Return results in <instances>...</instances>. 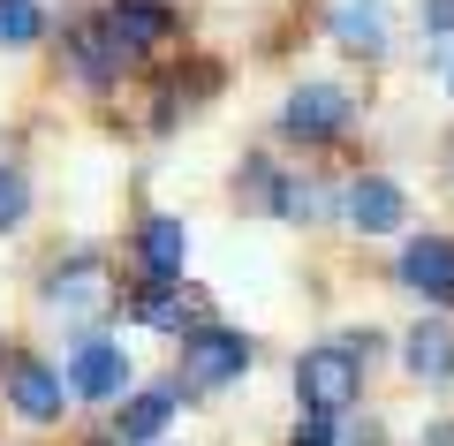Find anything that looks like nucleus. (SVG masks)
Listing matches in <instances>:
<instances>
[{
	"mask_svg": "<svg viewBox=\"0 0 454 446\" xmlns=\"http://www.w3.org/2000/svg\"><path fill=\"white\" fill-rule=\"evenodd\" d=\"M114 303H121V287H114L106 257H61V265H53V280H46V310L53 318L83 325V318H98V310H114Z\"/></svg>",
	"mask_w": 454,
	"mask_h": 446,
	"instance_id": "1",
	"label": "nucleus"
},
{
	"mask_svg": "<svg viewBox=\"0 0 454 446\" xmlns=\"http://www.w3.org/2000/svg\"><path fill=\"white\" fill-rule=\"evenodd\" d=\"M250 371V340L243 333H227V325H197V333H182V386L175 394H212V386L227 379H243Z\"/></svg>",
	"mask_w": 454,
	"mask_h": 446,
	"instance_id": "2",
	"label": "nucleus"
},
{
	"mask_svg": "<svg viewBox=\"0 0 454 446\" xmlns=\"http://www.w3.org/2000/svg\"><path fill=\"white\" fill-rule=\"evenodd\" d=\"M348 121H356V98L340 83H303V91L280 98V137L288 144H333L348 137Z\"/></svg>",
	"mask_w": 454,
	"mask_h": 446,
	"instance_id": "3",
	"label": "nucleus"
},
{
	"mask_svg": "<svg viewBox=\"0 0 454 446\" xmlns=\"http://www.w3.org/2000/svg\"><path fill=\"white\" fill-rule=\"evenodd\" d=\"M295 394H303L310 416H348L364 394V371L348 348H310L303 364H295Z\"/></svg>",
	"mask_w": 454,
	"mask_h": 446,
	"instance_id": "4",
	"label": "nucleus"
},
{
	"mask_svg": "<svg viewBox=\"0 0 454 446\" xmlns=\"http://www.w3.org/2000/svg\"><path fill=\"white\" fill-rule=\"evenodd\" d=\"M106 31H114V46H121V61H145L152 46H167L175 8H167V0H114V8H106Z\"/></svg>",
	"mask_w": 454,
	"mask_h": 446,
	"instance_id": "5",
	"label": "nucleus"
},
{
	"mask_svg": "<svg viewBox=\"0 0 454 446\" xmlns=\"http://www.w3.org/2000/svg\"><path fill=\"white\" fill-rule=\"evenodd\" d=\"M205 287H175V280H152L145 295H137V325H152V333H197V325H205Z\"/></svg>",
	"mask_w": 454,
	"mask_h": 446,
	"instance_id": "6",
	"label": "nucleus"
},
{
	"mask_svg": "<svg viewBox=\"0 0 454 446\" xmlns=\"http://www.w3.org/2000/svg\"><path fill=\"white\" fill-rule=\"evenodd\" d=\"M402 287H417L424 303H454V242L447 235L402 242Z\"/></svg>",
	"mask_w": 454,
	"mask_h": 446,
	"instance_id": "7",
	"label": "nucleus"
},
{
	"mask_svg": "<svg viewBox=\"0 0 454 446\" xmlns=\"http://www.w3.org/2000/svg\"><path fill=\"white\" fill-rule=\"evenodd\" d=\"M121 386H129V356L114 348V340H83V348L68 356V394H83V401H121Z\"/></svg>",
	"mask_w": 454,
	"mask_h": 446,
	"instance_id": "8",
	"label": "nucleus"
},
{
	"mask_svg": "<svg viewBox=\"0 0 454 446\" xmlns=\"http://www.w3.org/2000/svg\"><path fill=\"white\" fill-rule=\"evenodd\" d=\"M61 53H68V76H76L83 91H106V83L121 76V68H129V61H121V46H114V31H106V23H76Z\"/></svg>",
	"mask_w": 454,
	"mask_h": 446,
	"instance_id": "9",
	"label": "nucleus"
},
{
	"mask_svg": "<svg viewBox=\"0 0 454 446\" xmlns=\"http://www.w3.org/2000/svg\"><path fill=\"white\" fill-rule=\"evenodd\" d=\"M8 401H16L23 424H61V409H68V379H61L53 364H16V371H8Z\"/></svg>",
	"mask_w": 454,
	"mask_h": 446,
	"instance_id": "10",
	"label": "nucleus"
},
{
	"mask_svg": "<svg viewBox=\"0 0 454 446\" xmlns=\"http://www.w3.org/2000/svg\"><path fill=\"white\" fill-rule=\"evenodd\" d=\"M325 23H333V38L348 53H364V61L387 53V0H325Z\"/></svg>",
	"mask_w": 454,
	"mask_h": 446,
	"instance_id": "11",
	"label": "nucleus"
},
{
	"mask_svg": "<svg viewBox=\"0 0 454 446\" xmlns=\"http://www.w3.org/2000/svg\"><path fill=\"white\" fill-rule=\"evenodd\" d=\"M348 220H356L364 235H394V227L409 220L402 182H387V175H356V182H348Z\"/></svg>",
	"mask_w": 454,
	"mask_h": 446,
	"instance_id": "12",
	"label": "nucleus"
},
{
	"mask_svg": "<svg viewBox=\"0 0 454 446\" xmlns=\"http://www.w3.org/2000/svg\"><path fill=\"white\" fill-rule=\"evenodd\" d=\"M402 364H409V379H417V386H454V333H447L439 318L409 325V340H402Z\"/></svg>",
	"mask_w": 454,
	"mask_h": 446,
	"instance_id": "13",
	"label": "nucleus"
},
{
	"mask_svg": "<svg viewBox=\"0 0 454 446\" xmlns=\"http://www.w3.org/2000/svg\"><path fill=\"white\" fill-rule=\"evenodd\" d=\"M175 401H182L175 386H152V394H129V401H121V416H114V439H121V446H152L167 424H175Z\"/></svg>",
	"mask_w": 454,
	"mask_h": 446,
	"instance_id": "14",
	"label": "nucleus"
},
{
	"mask_svg": "<svg viewBox=\"0 0 454 446\" xmlns=\"http://www.w3.org/2000/svg\"><path fill=\"white\" fill-rule=\"evenodd\" d=\"M137 257H145L152 280H175L182 257H190V227H182V220H145V235H137Z\"/></svg>",
	"mask_w": 454,
	"mask_h": 446,
	"instance_id": "15",
	"label": "nucleus"
},
{
	"mask_svg": "<svg viewBox=\"0 0 454 446\" xmlns=\"http://www.w3.org/2000/svg\"><path fill=\"white\" fill-rule=\"evenodd\" d=\"M46 38V8L38 0H0V46H38Z\"/></svg>",
	"mask_w": 454,
	"mask_h": 446,
	"instance_id": "16",
	"label": "nucleus"
},
{
	"mask_svg": "<svg viewBox=\"0 0 454 446\" xmlns=\"http://www.w3.org/2000/svg\"><path fill=\"white\" fill-rule=\"evenodd\" d=\"M325 212H333V197H325V182H310V175L280 182V220H325Z\"/></svg>",
	"mask_w": 454,
	"mask_h": 446,
	"instance_id": "17",
	"label": "nucleus"
},
{
	"mask_svg": "<svg viewBox=\"0 0 454 446\" xmlns=\"http://www.w3.org/2000/svg\"><path fill=\"white\" fill-rule=\"evenodd\" d=\"M235 190H243V205H250V212H280V175H273L265 160H243Z\"/></svg>",
	"mask_w": 454,
	"mask_h": 446,
	"instance_id": "18",
	"label": "nucleus"
},
{
	"mask_svg": "<svg viewBox=\"0 0 454 446\" xmlns=\"http://www.w3.org/2000/svg\"><path fill=\"white\" fill-rule=\"evenodd\" d=\"M23 212H31V182L0 160V235H8V227H23Z\"/></svg>",
	"mask_w": 454,
	"mask_h": 446,
	"instance_id": "19",
	"label": "nucleus"
},
{
	"mask_svg": "<svg viewBox=\"0 0 454 446\" xmlns=\"http://www.w3.org/2000/svg\"><path fill=\"white\" fill-rule=\"evenodd\" d=\"M424 31H432V38H454V0H424Z\"/></svg>",
	"mask_w": 454,
	"mask_h": 446,
	"instance_id": "20",
	"label": "nucleus"
},
{
	"mask_svg": "<svg viewBox=\"0 0 454 446\" xmlns=\"http://www.w3.org/2000/svg\"><path fill=\"white\" fill-rule=\"evenodd\" d=\"M424 446H454V416H447V424H432V431H424Z\"/></svg>",
	"mask_w": 454,
	"mask_h": 446,
	"instance_id": "21",
	"label": "nucleus"
},
{
	"mask_svg": "<svg viewBox=\"0 0 454 446\" xmlns=\"http://www.w3.org/2000/svg\"><path fill=\"white\" fill-rule=\"evenodd\" d=\"M439 83H447V91H454V53H439Z\"/></svg>",
	"mask_w": 454,
	"mask_h": 446,
	"instance_id": "22",
	"label": "nucleus"
}]
</instances>
